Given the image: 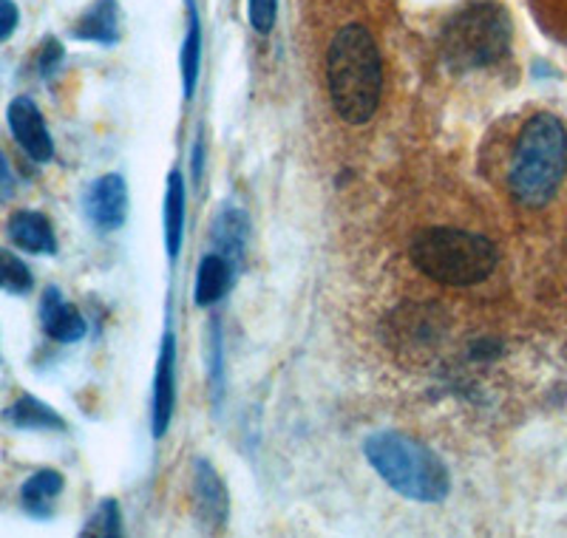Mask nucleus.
<instances>
[{
  "label": "nucleus",
  "instance_id": "1",
  "mask_svg": "<svg viewBox=\"0 0 567 538\" xmlns=\"http://www.w3.org/2000/svg\"><path fill=\"white\" fill-rule=\"evenodd\" d=\"M327 83L338 116L349 125H363L381 105L383 63L372 32L363 23H349L332 38L327 52Z\"/></svg>",
  "mask_w": 567,
  "mask_h": 538
},
{
  "label": "nucleus",
  "instance_id": "2",
  "mask_svg": "<svg viewBox=\"0 0 567 538\" xmlns=\"http://www.w3.org/2000/svg\"><path fill=\"white\" fill-rule=\"evenodd\" d=\"M567 174V131L554 114H536L523 125L508 165V190L519 205L545 207Z\"/></svg>",
  "mask_w": 567,
  "mask_h": 538
},
{
  "label": "nucleus",
  "instance_id": "3",
  "mask_svg": "<svg viewBox=\"0 0 567 538\" xmlns=\"http://www.w3.org/2000/svg\"><path fill=\"white\" fill-rule=\"evenodd\" d=\"M363 454L392 490L420 505H437L452 490V476L443 462L412 436L381 431L369 436Z\"/></svg>",
  "mask_w": 567,
  "mask_h": 538
},
{
  "label": "nucleus",
  "instance_id": "4",
  "mask_svg": "<svg viewBox=\"0 0 567 538\" xmlns=\"http://www.w3.org/2000/svg\"><path fill=\"white\" fill-rule=\"evenodd\" d=\"M412 263L437 283L471 287L494 272L496 247L480 232L457 227H432L412 244Z\"/></svg>",
  "mask_w": 567,
  "mask_h": 538
},
{
  "label": "nucleus",
  "instance_id": "5",
  "mask_svg": "<svg viewBox=\"0 0 567 538\" xmlns=\"http://www.w3.org/2000/svg\"><path fill=\"white\" fill-rule=\"evenodd\" d=\"M511 18L496 0H474L460 9L443 32L445 60L460 71L485 69L508 54Z\"/></svg>",
  "mask_w": 567,
  "mask_h": 538
},
{
  "label": "nucleus",
  "instance_id": "6",
  "mask_svg": "<svg viewBox=\"0 0 567 538\" xmlns=\"http://www.w3.org/2000/svg\"><path fill=\"white\" fill-rule=\"evenodd\" d=\"M83 207L89 221L97 230H120L128 218V185L120 174H105L91 182L83 196Z\"/></svg>",
  "mask_w": 567,
  "mask_h": 538
},
{
  "label": "nucleus",
  "instance_id": "7",
  "mask_svg": "<svg viewBox=\"0 0 567 538\" xmlns=\"http://www.w3.org/2000/svg\"><path fill=\"white\" fill-rule=\"evenodd\" d=\"M7 122L14 142L27 151L29 159H34L38 165H45V162L54 159L52 134L45 128V116L40 114L34 100H29V96H14L12 103H9Z\"/></svg>",
  "mask_w": 567,
  "mask_h": 538
},
{
  "label": "nucleus",
  "instance_id": "8",
  "mask_svg": "<svg viewBox=\"0 0 567 538\" xmlns=\"http://www.w3.org/2000/svg\"><path fill=\"white\" fill-rule=\"evenodd\" d=\"M176 405V343L174 332H165L162 338L159 363H156L154 377V436L162 439L168 434L171 420H174Z\"/></svg>",
  "mask_w": 567,
  "mask_h": 538
},
{
  "label": "nucleus",
  "instance_id": "9",
  "mask_svg": "<svg viewBox=\"0 0 567 538\" xmlns=\"http://www.w3.org/2000/svg\"><path fill=\"white\" fill-rule=\"evenodd\" d=\"M194 499L196 516L205 527H225L227 513H230V499L227 487L219 479L216 468L207 459H196L194 465Z\"/></svg>",
  "mask_w": 567,
  "mask_h": 538
},
{
  "label": "nucleus",
  "instance_id": "10",
  "mask_svg": "<svg viewBox=\"0 0 567 538\" xmlns=\"http://www.w3.org/2000/svg\"><path fill=\"white\" fill-rule=\"evenodd\" d=\"M40 323H43V332L52 340H58V343H78L89 332L80 309L63 301L58 287H49L43 292V301H40Z\"/></svg>",
  "mask_w": 567,
  "mask_h": 538
},
{
  "label": "nucleus",
  "instance_id": "11",
  "mask_svg": "<svg viewBox=\"0 0 567 538\" xmlns=\"http://www.w3.org/2000/svg\"><path fill=\"white\" fill-rule=\"evenodd\" d=\"M7 236L18 250L32 252V256H54L58 252V236L49 221V216L38 210H18L9 216Z\"/></svg>",
  "mask_w": 567,
  "mask_h": 538
},
{
  "label": "nucleus",
  "instance_id": "12",
  "mask_svg": "<svg viewBox=\"0 0 567 538\" xmlns=\"http://www.w3.org/2000/svg\"><path fill=\"white\" fill-rule=\"evenodd\" d=\"M63 474L52 468H43L38 474L29 476L20 487V501H23V510L34 519H49L52 516L54 499L63 494Z\"/></svg>",
  "mask_w": 567,
  "mask_h": 538
},
{
  "label": "nucleus",
  "instance_id": "13",
  "mask_svg": "<svg viewBox=\"0 0 567 538\" xmlns=\"http://www.w3.org/2000/svg\"><path fill=\"white\" fill-rule=\"evenodd\" d=\"M71 34L78 40H85V43L114 45L120 40V9H116V0L91 3V9L78 20V27H74Z\"/></svg>",
  "mask_w": 567,
  "mask_h": 538
},
{
  "label": "nucleus",
  "instance_id": "14",
  "mask_svg": "<svg viewBox=\"0 0 567 538\" xmlns=\"http://www.w3.org/2000/svg\"><path fill=\"white\" fill-rule=\"evenodd\" d=\"M233 283V261L221 252H210L202 258L199 272H196V303L199 307H210L219 298L227 296V289Z\"/></svg>",
  "mask_w": 567,
  "mask_h": 538
},
{
  "label": "nucleus",
  "instance_id": "15",
  "mask_svg": "<svg viewBox=\"0 0 567 538\" xmlns=\"http://www.w3.org/2000/svg\"><path fill=\"white\" fill-rule=\"evenodd\" d=\"M185 179H182L179 170H171L168 190H165V247H168L171 261H176L182 250V236H185Z\"/></svg>",
  "mask_w": 567,
  "mask_h": 538
},
{
  "label": "nucleus",
  "instance_id": "16",
  "mask_svg": "<svg viewBox=\"0 0 567 538\" xmlns=\"http://www.w3.org/2000/svg\"><path fill=\"white\" fill-rule=\"evenodd\" d=\"M7 420L20 431H65V420L60 417L52 405L40 403L38 397H20L9 405Z\"/></svg>",
  "mask_w": 567,
  "mask_h": 538
},
{
  "label": "nucleus",
  "instance_id": "17",
  "mask_svg": "<svg viewBox=\"0 0 567 538\" xmlns=\"http://www.w3.org/2000/svg\"><path fill=\"white\" fill-rule=\"evenodd\" d=\"M202 65V23L194 0H187V34L182 43V89L185 96H194L196 83H199Z\"/></svg>",
  "mask_w": 567,
  "mask_h": 538
},
{
  "label": "nucleus",
  "instance_id": "18",
  "mask_svg": "<svg viewBox=\"0 0 567 538\" xmlns=\"http://www.w3.org/2000/svg\"><path fill=\"white\" fill-rule=\"evenodd\" d=\"M247 236H250V221L241 210L230 207V210L221 213L213 225V244H216V252L227 258H239L245 252Z\"/></svg>",
  "mask_w": 567,
  "mask_h": 538
},
{
  "label": "nucleus",
  "instance_id": "19",
  "mask_svg": "<svg viewBox=\"0 0 567 538\" xmlns=\"http://www.w3.org/2000/svg\"><path fill=\"white\" fill-rule=\"evenodd\" d=\"M34 287V278L29 267L20 261L14 252L0 247V289L9 296H29Z\"/></svg>",
  "mask_w": 567,
  "mask_h": 538
},
{
  "label": "nucleus",
  "instance_id": "20",
  "mask_svg": "<svg viewBox=\"0 0 567 538\" xmlns=\"http://www.w3.org/2000/svg\"><path fill=\"white\" fill-rule=\"evenodd\" d=\"M123 532V516H120V505L114 499H103L100 507L91 513V519L85 521L83 536H103L114 538Z\"/></svg>",
  "mask_w": 567,
  "mask_h": 538
},
{
  "label": "nucleus",
  "instance_id": "21",
  "mask_svg": "<svg viewBox=\"0 0 567 538\" xmlns=\"http://www.w3.org/2000/svg\"><path fill=\"white\" fill-rule=\"evenodd\" d=\"M247 18L258 34H270L278 18V0H247Z\"/></svg>",
  "mask_w": 567,
  "mask_h": 538
},
{
  "label": "nucleus",
  "instance_id": "22",
  "mask_svg": "<svg viewBox=\"0 0 567 538\" xmlns=\"http://www.w3.org/2000/svg\"><path fill=\"white\" fill-rule=\"evenodd\" d=\"M60 63H63V45L54 38L45 40L43 52H40V74H43V77H52Z\"/></svg>",
  "mask_w": 567,
  "mask_h": 538
},
{
  "label": "nucleus",
  "instance_id": "23",
  "mask_svg": "<svg viewBox=\"0 0 567 538\" xmlns=\"http://www.w3.org/2000/svg\"><path fill=\"white\" fill-rule=\"evenodd\" d=\"M18 3L14 0H0V43L12 38L14 29H18Z\"/></svg>",
  "mask_w": 567,
  "mask_h": 538
},
{
  "label": "nucleus",
  "instance_id": "24",
  "mask_svg": "<svg viewBox=\"0 0 567 538\" xmlns=\"http://www.w3.org/2000/svg\"><path fill=\"white\" fill-rule=\"evenodd\" d=\"M14 193H18V185H14L12 167H9L7 156L0 151V205H7V201L14 199Z\"/></svg>",
  "mask_w": 567,
  "mask_h": 538
},
{
  "label": "nucleus",
  "instance_id": "25",
  "mask_svg": "<svg viewBox=\"0 0 567 538\" xmlns=\"http://www.w3.org/2000/svg\"><path fill=\"white\" fill-rule=\"evenodd\" d=\"M202 165H205V145H202V142H196V148H194V176L196 179H202Z\"/></svg>",
  "mask_w": 567,
  "mask_h": 538
}]
</instances>
